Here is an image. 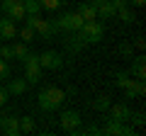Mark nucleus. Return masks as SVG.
<instances>
[{
	"instance_id": "f257e3e1",
	"label": "nucleus",
	"mask_w": 146,
	"mask_h": 136,
	"mask_svg": "<svg viewBox=\"0 0 146 136\" xmlns=\"http://www.w3.org/2000/svg\"><path fill=\"white\" fill-rule=\"evenodd\" d=\"M36 100H39V107H42L44 112H54V110H61V105L66 102V92H63L61 88L49 85V88L39 90Z\"/></svg>"
},
{
	"instance_id": "f03ea898",
	"label": "nucleus",
	"mask_w": 146,
	"mask_h": 136,
	"mask_svg": "<svg viewBox=\"0 0 146 136\" xmlns=\"http://www.w3.org/2000/svg\"><path fill=\"white\" fill-rule=\"evenodd\" d=\"M78 34L83 37L85 44H98L100 39L105 37V27L100 24L98 20H93V22H83V27L78 29Z\"/></svg>"
},
{
	"instance_id": "7ed1b4c3",
	"label": "nucleus",
	"mask_w": 146,
	"mask_h": 136,
	"mask_svg": "<svg viewBox=\"0 0 146 136\" xmlns=\"http://www.w3.org/2000/svg\"><path fill=\"white\" fill-rule=\"evenodd\" d=\"M25 80L29 85H34V83H39L42 80V66H39V58H36V53H27V58L25 61Z\"/></svg>"
},
{
	"instance_id": "20e7f679",
	"label": "nucleus",
	"mask_w": 146,
	"mask_h": 136,
	"mask_svg": "<svg viewBox=\"0 0 146 136\" xmlns=\"http://www.w3.org/2000/svg\"><path fill=\"white\" fill-rule=\"evenodd\" d=\"M0 10L5 12L12 22H22L27 17L25 12V5H22V0H0Z\"/></svg>"
},
{
	"instance_id": "39448f33",
	"label": "nucleus",
	"mask_w": 146,
	"mask_h": 136,
	"mask_svg": "<svg viewBox=\"0 0 146 136\" xmlns=\"http://www.w3.org/2000/svg\"><path fill=\"white\" fill-rule=\"evenodd\" d=\"M36 58H39V66H42V71H58V68H63V56L58 51H44V53H36Z\"/></svg>"
},
{
	"instance_id": "423d86ee",
	"label": "nucleus",
	"mask_w": 146,
	"mask_h": 136,
	"mask_svg": "<svg viewBox=\"0 0 146 136\" xmlns=\"http://www.w3.org/2000/svg\"><path fill=\"white\" fill-rule=\"evenodd\" d=\"M56 24H58L61 32H78L80 27H83V17H80L78 12H63L56 20Z\"/></svg>"
},
{
	"instance_id": "0eeeda50",
	"label": "nucleus",
	"mask_w": 146,
	"mask_h": 136,
	"mask_svg": "<svg viewBox=\"0 0 146 136\" xmlns=\"http://www.w3.org/2000/svg\"><path fill=\"white\" fill-rule=\"evenodd\" d=\"M34 32L39 34L42 39H51L54 34H58V24L54 20H36V24H34Z\"/></svg>"
},
{
	"instance_id": "6e6552de",
	"label": "nucleus",
	"mask_w": 146,
	"mask_h": 136,
	"mask_svg": "<svg viewBox=\"0 0 146 136\" xmlns=\"http://www.w3.org/2000/svg\"><path fill=\"white\" fill-rule=\"evenodd\" d=\"M61 126H63V131H68V134H73V131H78V126H80V114L76 110H66L61 114Z\"/></svg>"
},
{
	"instance_id": "1a4fd4ad",
	"label": "nucleus",
	"mask_w": 146,
	"mask_h": 136,
	"mask_svg": "<svg viewBox=\"0 0 146 136\" xmlns=\"http://www.w3.org/2000/svg\"><path fill=\"white\" fill-rule=\"evenodd\" d=\"M0 129L7 136H20V117H15V114L0 117Z\"/></svg>"
},
{
	"instance_id": "9d476101",
	"label": "nucleus",
	"mask_w": 146,
	"mask_h": 136,
	"mask_svg": "<svg viewBox=\"0 0 146 136\" xmlns=\"http://www.w3.org/2000/svg\"><path fill=\"white\" fill-rule=\"evenodd\" d=\"M0 37L5 39V42H12V39L17 37V24H15L7 15L0 17Z\"/></svg>"
},
{
	"instance_id": "9b49d317",
	"label": "nucleus",
	"mask_w": 146,
	"mask_h": 136,
	"mask_svg": "<svg viewBox=\"0 0 146 136\" xmlns=\"http://www.w3.org/2000/svg\"><path fill=\"white\" fill-rule=\"evenodd\" d=\"M107 110H110V119H117V121H129V117H131V110L124 102H115Z\"/></svg>"
},
{
	"instance_id": "f8f14e48",
	"label": "nucleus",
	"mask_w": 146,
	"mask_h": 136,
	"mask_svg": "<svg viewBox=\"0 0 146 136\" xmlns=\"http://www.w3.org/2000/svg\"><path fill=\"white\" fill-rule=\"evenodd\" d=\"M85 46H88V44L83 42V37H80L78 32H73L71 37L66 39V49H68V51H71V53H80V51H83Z\"/></svg>"
},
{
	"instance_id": "ddd939ff",
	"label": "nucleus",
	"mask_w": 146,
	"mask_h": 136,
	"mask_svg": "<svg viewBox=\"0 0 146 136\" xmlns=\"http://www.w3.org/2000/svg\"><path fill=\"white\" fill-rule=\"evenodd\" d=\"M76 12L83 17V22H93V20H98V10H95V5L90 3V0H88V3H80Z\"/></svg>"
},
{
	"instance_id": "4468645a",
	"label": "nucleus",
	"mask_w": 146,
	"mask_h": 136,
	"mask_svg": "<svg viewBox=\"0 0 146 136\" xmlns=\"http://www.w3.org/2000/svg\"><path fill=\"white\" fill-rule=\"evenodd\" d=\"M144 61H146L144 56H136V58H134V66H131V73H129V75H134L136 80H144V78H146V63H144Z\"/></svg>"
},
{
	"instance_id": "2eb2a0df",
	"label": "nucleus",
	"mask_w": 146,
	"mask_h": 136,
	"mask_svg": "<svg viewBox=\"0 0 146 136\" xmlns=\"http://www.w3.org/2000/svg\"><path fill=\"white\" fill-rule=\"evenodd\" d=\"M27 85H29V83H27L25 78H15V80L7 83V92H10V95H22L27 90Z\"/></svg>"
},
{
	"instance_id": "dca6fc26",
	"label": "nucleus",
	"mask_w": 146,
	"mask_h": 136,
	"mask_svg": "<svg viewBox=\"0 0 146 136\" xmlns=\"http://www.w3.org/2000/svg\"><path fill=\"white\" fill-rule=\"evenodd\" d=\"M117 15H119V20L124 22V24H134V22H136V15H134V10L129 7V3L122 5L119 10H117Z\"/></svg>"
},
{
	"instance_id": "f3484780",
	"label": "nucleus",
	"mask_w": 146,
	"mask_h": 136,
	"mask_svg": "<svg viewBox=\"0 0 146 136\" xmlns=\"http://www.w3.org/2000/svg\"><path fill=\"white\" fill-rule=\"evenodd\" d=\"M27 53H29L27 42H20V44H15V46H12V58H15V61H25Z\"/></svg>"
},
{
	"instance_id": "a211bd4d",
	"label": "nucleus",
	"mask_w": 146,
	"mask_h": 136,
	"mask_svg": "<svg viewBox=\"0 0 146 136\" xmlns=\"http://www.w3.org/2000/svg\"><path fill=\"white\" fill-rule=\"evenodd\" d=\"M131 83H134V80H131V75H129V73H124V71L115 73V85H117V88H122V90H124V88H129Z\"/></svg>"
},
{
	"instance_id": "6ab92c4d",
	"label": "nucleus",
	"mask_w": 146,
	"mask_h": 136,
	"mask_svg": "<svg viewBox=\"0 0 146 136\" xmlns=\"http://www.w3.org/2000/svg\"><path fill=\"white\" fill-rule=\"evenodd\" d=\"M34 131V117H20V134H32Z\"/></svg>"
},
{
	"instance_id": "aec40b11",
	"label": "nucleus",
	"mask_w": 146,
	"mask_h": 136,
	"mask_svg": "<svg viewBox=\"0 0 146 136\" xmlns=\"http://www.w3.org/2000/svg\"><path fill=\"white\" fill-rule=\"evenodd\" d=\"M22 5H25V12H27V15H39V12H42L39 0H22Z\"/></svg>"
},
{
	"instance_id": "412c9836",
	"label": "nucleus",
	"mask_w": 146,
	"mask_h": 136,
	"mask_svg": "<svg viewBox=\"0 0 146 136\" xmlns=\"http://www.w3.org/2000/svg\"><path fill=\"white\" fill-rule=\"evenodd\" d=\"M110 105H112V102H110V97H107V95H100V97L93 102V110H98V112H105Z\"/></svg>"
},
{
	"instance_id": "4be33fe9",
	"label": "nucleus",
	"mask_w": 146,
	"mask_h": 136,
	"mask_svg": "<svg viewBox=\"0 0 146 136\" xmlns=\"http://www.w3.org/2000/svg\"><path fill=\"white\" fill-rule=\"evenodd\" d=\"M39 5H42V10H49V12H56L58 7H61V0H39Z\"/></svg>"
},
{
	"instance_id": "5701e85b",
	"label": "nucleus",
	"mask_w": 146,
	"mask_h": 136,
	"mask_svg": "<svg viewBox=\"0 0 146 136\" xmlns=\"http://www.w3.org/2000/svg\"><path fill=\"white\" fill-rule=\"evenodd\" d=\"M17 37H22V42H27V44H29L32 39H34V29L25 24V27H22V29H17Z\"/></svg>"
},
{
	"instance_id": "b1692460",
	"label": "nucleus",
	"mask_w": 146,
	"mask_h": 136,
	"mask_svg": "<svg viewBox=\"0 0 146 136\" xmlns=\"http://www.w3.org/2000/svg\"><path fill=\"white\" fill-rule=\"evenodd\" d=\"M10 78V63L5 58H0V80H7Z\"/></svg>"
},
{
	"instance_id": "393cba45",
	"label": "nucleus",
	"mask_w": 146,
	"mask_h": 136,
	"mask_svg": "<svg viewBox=\"0 0 146 136\" xmlns=\"http://www.w3.org/2000/svg\"><path fill=\"white\" fill-rule=\"evenodd\" d=\"M0 58L12 61V46H10V44H0Z\"/></svg>"
},
{
	"instance_id": "a878e982",
	"label": "nucleus",
	"mask_w": 146,
	"mask_h": 136,
	"mask_svg": "<svg viewBox=\"0 0 146 136\" xmlns=\"http://www.w3.org/2000/svg\"><path fill=\"white\" fill-rule=\"evenodd\" d=\"M134 88H136V97H144V95H146V83H144V80H136Z\"/></svg>"
},
{
	"instance_id": "bb28decb",
	"label": "nucleus",
	"mask_w": 146,
	"mask_h": 136,
	"mask_svg": "<svg viewBox=\"0 0 146 136\" xmlns=\"http://www.w3.org/2000/svg\"><path fill=\"white\" fill-rule=\"evenodd\" d=\"M7 97H10L7 88H0V107H5V105H7Z\"/></svg>"
},
{
	"instance_id": "cd10ccee",
	"label": "nucleus",
	"mask_w": 146,
	"mask_h": 136,
	"mask_svg": "<svg viewBox=\"0 0 146 136\" xmlns=\"http://www.w3.org/2000/svg\"><path fill=\"white\" fill-rule=\"evenodd\" d=\"M129 119H134L136 124H144V121H146V119H144V114H141V112H139V114H131Z\"/></svg>"
},
{
	"instance_id": "c85d7f7f",
	"label": "nucleus",
	"mask_w": 146,
	"mask_h": 136,
	"mask_svg": "<svg viewBox=\"0 0 146 136\" xmlns=\"http://www.w3.org/2000/svg\"><path fill=\"white\" fill-rule=\"evenodd\" d=\"M146 5V0H131L129 3V7H144Z\"/></svg>"
},
{
	"instance_id": "c756f323",
	"label": "nucleus",
	"mask_w": 146,
	"mask_h": 136,
	"mask_svg": "<svg viewBox=\"0 0 146 136\" xmlns=\"http://www.w3.org/2000/svg\"><path fill=\"white\" fill-rule=\"evenodd\" d=\"M122 53H124V56H131V53H134V49H131L129 44H124V46H122Z\"/></svg>"
},
{
	"instance_id": "7c9ffc66",
	"label": "nucleus",
	"mask_w": 146,
	"mask_h": 136,
	"mask_svg": "<svg viewBox=\"0 0 146 136\" xmlns=\"http://www.w3.org/2000/svg\"><path fill=\"white\" fill-rule=\"evenodd\" d=\"M85 134H102V129H98V126H90V129H85Z\"/></svg>"
},
{
	"instance_id": "2f4dec72",
	"label": "nucleus",
	"mask_w": 146,
	"mask_h": 136,
	"mask_svg": "<svg viewBox=\"0 0 146 136\" xmlns=\"http://www.w3.org/2000/svg\"><path fill=\"white\" fill-rule=\"evenodd\" d=\"M134 46H136V49H144V37H139V39H136V42H134Z\"/></svg>"
},
{
	"instance_id": "473e14b6",
	"label": "nucleus",
	"mask_w": 146,
	"mask_h": 136,
	"mask_svg": "<svg viewBox=\"0 0 146 136\" xmlns=\"http://www.w3.org/2000/svg\"><path fill=\"white\" fill-rule=\"evenodd\" d=\"M3 42H5V39H3V37H0V44H3Z\"/></svg>"
}]
</instances>
